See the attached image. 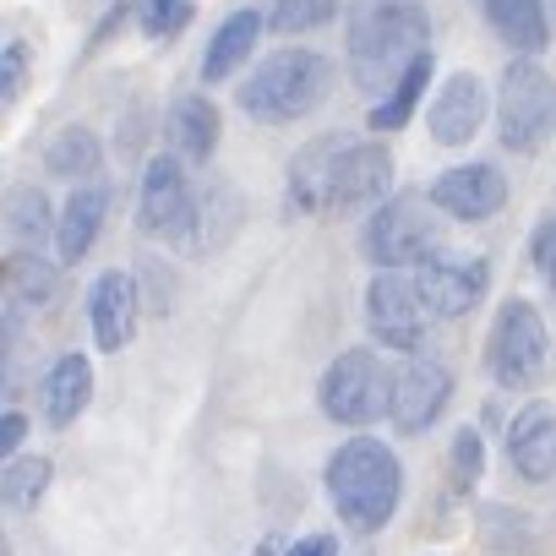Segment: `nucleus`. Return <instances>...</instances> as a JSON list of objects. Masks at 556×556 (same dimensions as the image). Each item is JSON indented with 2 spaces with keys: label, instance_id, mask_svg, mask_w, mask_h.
I'll return each instance as SVG.
<instances>
[{
  "label": "nucleus",
  "instance_id": "5",
  "mask_svg": "<svg viewBox=\"0 0 556 556\" xmlns=\"http://www.w3.org/2000/svg\"><path fill=\"white\" fill-rule=\"evenodd\" d=\"M496 126H502V148L507 153H534L551 126H556V83L545 77L540 61L518 55L502 72V93H496Z\"/></svg>",
  "mask_w": 556,
  "mask_h": 556
},
{
  "label": "nucleus",
  "instance_id": "27",
  "mask_svg": "<svg viewBox=\"0 0 556 556\" xmlns=\"http://www.w3.org/2000/svg\"><path fill=\"white\" fill-rule=\"evenodd\" d=\"M191 23V0H142V34L148 39H169Z\"/></svg>",
  "mask_w": 556,
  "mask_h": 556
},
{
  "label": "nucleus",
  "instance_id": "31",
  "mask_svg": "<svg viewBox=\"0 0 556 556\" xmlns=\"http://www.w3.org/2000/svg\"><path fill=\"white\" fill-rule=\"evenodd\" d=\"M23 39H7V99H17V88H23Z\"/></svg>",
  "mask_w": 556,
  "mask_h": 556
},
{
  "label": "nucleus",
  "instance_id": "7",
  "mask_svg": "<svg viewBox=\"0 0 556 556\" xmlns=\"http://www.w3.org/2000/svg\"><path fill=\"white\" fill-rule=\"evenodd\" d=\"M323 409L339 426H371L382 409H393V377L371 350H344L323 371Z\"/></svg>",
  "mask_w": 556,
  "mask_h": 556
},
{
  "label": "nucleus",
  "instance_id": "3",
  "mask_svg": "<svg viewBox=\"0 0 556 556\" xmlns=\"http://www.w3.org/2000/svg\"><path fill=\"white\" fill-rule=\"evenodd\" d=\"M399 491H404V469H399V458H393L377 437H355V442H344V447L328 458L333 513H339L350 529H361V534H371V529H382V523L393 518Z\"/></svg>",
  "mask_w": 556,
  "mask_h": 556
},
{
  "label": "nucleus",
  "instance_id": "8",
  "mask_svg": "<svg viewBox=\"0 0 556 556\" xmlns=\"http://www.w3.org/2000/svg\"><path fill=\"white\" fill-rule=\"evenodd\" d=\"M551 361V339H545V323L529 301H507L491 323V339H485V366L502 388H529Z\"/></svg>",
  "mask_w": 556,
  "mask_h": 556
},
{
  "label": "nucleus",
  "instance_id": "28",
  "mask_svg": "<svg viewBox=\"0 0 556 556\" xmlns=\"http://www.w3.org/2000/svg\"><path fill=\"white\" fill-rule=\"evenodd\" d=\"M480 464H485V447H480V431H458L453 437V485H475L480 480Z\"/></svg>",
  "mask_w": 556,
  "mask_h": 556
},
{
  "label": "nucleus",
  "instance_id": "13",
  "mask_svg": "<svg viewBox=\"0 0 556 556\" xmlns=\"http://www.w3.org/2000/svg\"><path fill=\"white\" fill-rule=\"evenodd\" d=\"M507 464L529 485L556 480V404L534 399V404H523L513 415V426H507Z\"/></svg>",
  "mask_w": 556,
  "mask_h": 556
},
{
  "label": "nucleus",
  "instance_id": "19",
  "mask_svg": "<svg viewBox=\"0 0 556 556\" xmlns=\"http://www.w3.org/2000/svg\"><path fill=\"white\" fill-rule=\"evenodd\" d=\"M88 393H93V366L83 355H61L45 377V420L50 426H72L83 409H88Z\"/></svg>",
  "mask_w": 556,
  "mask_h": 556
},
{
  "label": "nucleus",
  "instance_id": "1",
  "mask_svg": "<svg viewBox=\"0 0 556 556\" xmlns=\"http://www.w3.org/2000/svg\"><path fill=\"white\" fill-rule=\"evenodd\" d=\"M393 186V159L382 142H312L290 169V202L306 213H350L382 202Z\"/></svg>",
  "mask_w": 556,
  "mask_h": 556
},
{
  "label": "nucleus",
  "instance_id": "30",
  "mask_svg": "<svg viewBox=\"0 0 556 556\" xmlns=\"http://www.w3.org/2000/svg\"><path fill=\"white\" fill-rule=\"evenodd\" d=\"M529 262H534V273L545 278V285L556 290V218H545V224L534 229V240H529Z\"/></svg>",
  "mask_w": 556,
  "mask_h": 556
},
{
  "label": "nucleus",
  "instance_id": "9",
  "mask_svg": "<svg viewBox=\"0 0 556 556\" xmlns=\"http://www.w3.org/2000/svg\"><path fill=\"white\" fill-rule=\"evenodd\" d=\"M366 323H371V333H377L388 350L415 355V350L426 344L431 306H426V295H420L415 278H404V273H377L371 285H366Z\"/></svg>",
  "mask_w": 556,
  "mask_h": 556
},
{
  "label": "nucleus",
  "instance_id": "6",
  "mask_svg": "<svg viewBox=\"0 0 556 556\" xmlns=\"http://www.w3.org/2000/svg\"><path fill=\"white\" fill-rule=\"evenodd\" d=\"M442 245V224L431 218V207H426V197H393V202H382L377 213H371V224H366V256L382 267V273H393V267H404V262H431V251Z\"/></svg>",
  "mask_w": 556,
  "mask_h": 556
},
{
  "label": "nucleus",
  "instance_id": "18",
  "mask_svg": "<svg viewBox=\"0 0 556 556\" xmlns=\"http://www.w3.org/2000/svg\"><path fill=\"white\" fill-rule=\"evenodd\" d=\"M262 34V17L256 12H235L218 23V34L207 39V55H202V83H224L235 77L245 61H251V45Z\"/></svg>",
  "mask_w": 556,
  "mask_h": 556
},
{
  "label": "nucleus",
  "instance_id": "33",
  "mask_svg": "<svg viewBox=\"0 0 556 556\" xmlns=\"http://www.w3.org/2000/svg\"><path fill=\"white\" fill-rule=\"evenodd\" d=\"M23 437H28V420L12 409V415H7V426H0V447H7V453H17V447H23Z\"/></svg>",
  "mask_w": 556,
  "mask_h": 556
},
{
  "label": "nucleus",
  "instance_id": "14",
  "mask_svg": "<svg viewBox=\"0 0 556 556\" xmlns=\"http://www.w3.org/2000/svg\"><path fill=\"white\" fill-rule=\"evenodd\" d=\"M431 202H437L442 213L464 218V224H480V218H491V213L507 202V175H502L496 164H458V169L437 175Z\"/></svg>",
  "mask_w": 556,
  "mask_h": 556
},
{
  "label": "nucleus",
  "instance_id": "22",
  "mask_svg": "<svg viewBox=\"0 0 556 556\" xmlns=\"http://www.w3.org/2000/svg\"><path fill=\"white\" fill-rule=\"evenodd\" d=\"M426 83H431V55H420V61L404 72V83H399L388 99L371 104V131H404L409 115H415V104H420V93H426Z\"/></svg>",
  "mask_w": 556,
  "mask_h": 556
},
{
  "label": "nucleus",
  "instance_id": "25",
  "mask_svg": "<svg viewBox=\"0 0 556 556\" xmlns=\"http://www.w3.org/2000/svg\"><path fill=\"white\" fill-rule=\"evenodd\" d=\"M45 485H50V458H17L7 469V507L12 513H34Z\"/></svg>",
  "mask_w": 556,
  "mask_h": 556
},
{
  "label": "nucleus",
  "instance_id": "15",
  "mask_svg": "<svg viewBox=\"0 0 556 556\" xmlns=\"http://www.w3.org/2000/svg\"><path fill=\"white\" fill-rule=\"evenodd\" d=\"M88 317H93V339L99 350L121 355L137 333V285H131V273L110 267L93 278V290H88Z\"/></svg>",
  "mask_w": 556,
  "mask_h": 556
},
{
  "label": "nucleus",
  "instance_id": "16",
  "mask_svg": "<svg viewBox=\"0 0 556 556\" xmlns=\"http://www.w3.org/2000/svg\"><path fill=\"white\" fill-rule=\"evenodd\" d=\"M485 110H491L485 83H480L475 72H453V77L442 83L437 104H431V137H437L442 148H464V142L480 131Z\"/></svg>",
  "mask_w": 556,
  "mask_h": 556
},
{
  "label": "nucleus",
  "instance_id": "12",
  "mask_svg": "<svg viewBox=\"0 0 556 556\" xmlns=\"http://www.w3.org/2000/svg\"><path fill=\"white\" fill-rule=\"evenodd\" d=\"M447 393H453V371L442 366V361H409L399 377H393V426H399V437H415V431H426L442 409H447Z\"/></svg>",
  "mask_w": 556,
  "mask_h": 556
},
{
  "label": "nucleus",
  "instance_id": "32",
  "mask_svg": "<svg viewBox=\"0 0 556 556\" xmlns=\"http://www.w3.org/2000/svg\"><path fill=\"white\" fill-rule=\"evenodd\" d=\"M339 551V540L333 534H306V540H295L285 556H333Z\"/></svg>",
  "mask_w": 556,
  "mask_h": 556
},
{
  "label": "nucleus",
  "instance_id": "17",
  "mask_svg": "<svg viewBox=\"0 0 556 556\" xmlns=\"http://www.w3.org/2000/svg\"><path fill=\"white\" fill-rule=\"evenodd\" d=\"M104 213H110V186H104V180H88V186H77V191L66 197L61 224H55V251H61V262H83V256H88V245H93L99 229H104Z\"/></svg>",
  "mask_w": 556,
  "mask_h": 556
},
{
  "label": "nucleus",
  "instance_id": "23",
  "mask_svg": "<svg viewBox=\"0 0 556 556\" xmlns=\"http://www.w3.org/2000/svg\"><path fill=\"white\" fill-rule=\"evenodd\" d=\"M45 169L50 175H66V180H83V175H99V137L83 131V126H66L50 137L45 148Z\"/></svg>",
  "mask_w": 556,
  "mask_h": 556
},
{
  "label": "nucleus",
  "instance_id": "2",
  "mask_svg": "<svg viewBox=\"0 0 556 556\" xmlns=\"http://www.w3.org/2000/svg\"><path fill=\"white\" fill-rule=\"evenodd\" d=\"M431 17L420 0H377L350 23V72L366 93H393L404 83V72L431 55Z\"/></svg>",
  "mask_w": 556,
  "mask_h": 556
},
{
  "label": "nucleus",
  "instance_id": "4",
  "mask_svg": "<svg viewBox=\"0 0 556 556\" xmlns=\"http://www.w3.org/2000/svg\"><path fill=\"white\" fill-rule=\"evenodd\" d=\"M328 88H333V61L328 55H317V50H278L245 77V88L235 99H240V110L251 121L285 126V121L312 115L328 99Z\"/></svg>",
  "mask_w": 556,
  "mask_h": 556
},
{
  "label": "nucleus",
  "instance_id": "24",
  "mask_svg": "<svg viewBox=\"0 0 556 556\" xmlns=\"http://www.w3.org/2000/svg\"><path fill=\"white\" fill-rule=\"evenodd\" d=\"M339 0H267V23L273 34H312L323 23H333Z\"/></svg>",
  "mask_w": 556,
  "mask_h": 556
},
{
  "label": "nucleus",
  "instance_id": "29",
  "mask_svg": "<svg viewBox=\"0 0 556 556\" xmlns=\"http://www.w3.org/2000/svg\"><path fill=\"white\" fill-rule=\"evenodd\" d=\"M12 273H17V285H23V295L39 306V301H50V290H55V273L39 262V256H17L12 262Z\"/></svg>",
  "mask_w": 556,
  "mask_h": 556
},
{
  "label": "nucleus",
  "instance_id": "21",
  "mask_svg": "<svg viewBox=\"0 0 556 556\" xmlns=\"http://www.w3.org/2000/svg\"><path fill=\"white\" fill-rule=\"evenodd\" d=\"M169 142H175L180 159L207 164L213 148H218V110H213V99H202V93L180 99V104L169 110Z\"/></svg>",
  "mask_w": 556,
  "mask_h": 556
},
{
  "label": "nucleus",
  "instance_id": "11",
  "mask_svg": "<svg viewBox=\"0 0 556 556\" xmlns=\"http://www.w3.org/2000/svg\"><path fill=\"white\" fill-rule=\"evenodd\" d=\"M415 285H420L431 317H469L491 290V267H485V256H431Z\"/></svg>",
  "mask_w": 556,
  "mask_h": 556
},
{
  "label": "nucleus",
  "instance_id": "26",
  "mask_svg": "<svg viewBox=\"0 0 556 556\" xmlns=\"http://www.w3.org/2000/svg\"><path fill=\"white\" fill-rule=\"evenodd\" d=\"M7 218H12V235H17V240H34V245H39V235L50 229V202H45V191H34V186L12 191Z\"/></svg>",
  "mask_w": 556,
  "mask_h": 556
},
{
  "label": "nucleus",
  "instance_id": "10",
  "mask_svg": "<svg viewBox=\"0 0 556 556\" xmlns=\"http://www.w3.org/2000/svg\"><path fill=\"white\" fill-rule=\"evenodd\" d=\"M137 218L148 235H164V240H186L197 229V202H191V186H186V169L180 159H153L148 175H142V202H137Z\"/></svg>",
  "mask_w": 556,
  "mask_h": 556
},
{
  "label": "nucleus",
  "instance_id": "20",
  "mask_svg": "<svg viewBox=\"0 0 556 556\" xmlns=\"http://www.w3.org/2000/svg\"><path fill=\"white\" fill-rule=\"evenodd\" d=\"M485 17H491L496 39H502L507 50L529 55V61H534V55L545 50V39H551L540 0H485Z\"/></svg>",
  "mask_w": 556,
  "mask_h": 556
}]
</instances>
